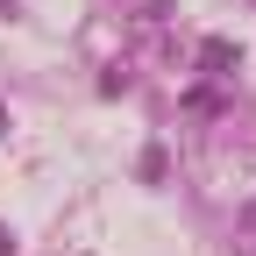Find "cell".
Returning <instances> with one entry per match:
<instances>
[{
    "label": "cell",
    "instance_id": "cell-1",
    "mask_svg": "<svg viewBox=\"0 0 256 256\" xmlns=\"http://www.w3.org/2000/svg\"><path fill=\"white\" fill-rule=\"evenodd\" d=\"M242 235H256V200H249V206H242Z\"/></svg>",
    "mask_w": 256,
    "mask_h": 256
},
{
    "label": "cell",
    "instance_id": "cell-2",
    "mask_svg": "<svg viewBox=\"0 0 256 256\" xmlns=\"http://www.w3.org/2000/svg\"><path fill=\"white\" fill-rule=\"evenodd\" d=\"M0 256H8V228H0Z\"/></svg>",
    "mask_w": 256,
    "mask_h": 256
}]
</instances>
